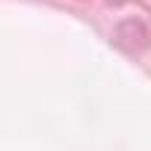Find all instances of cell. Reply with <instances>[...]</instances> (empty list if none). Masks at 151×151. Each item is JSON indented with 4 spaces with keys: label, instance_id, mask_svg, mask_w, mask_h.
Masks as SVG:
<instances>
[]
</instances>
